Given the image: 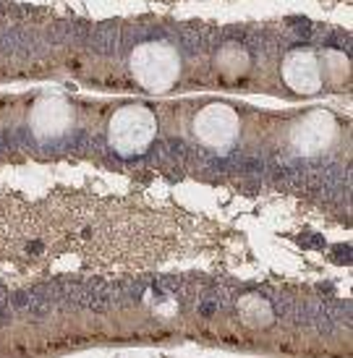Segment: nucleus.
I'll list each match as a JSON object with an SVG mask.
<instances>
[{
	"instance_id": "5",
	"label": "nucleus",
	"mask_w": 353,
	"mask_h": 358,
	"mask_svg": "<svg viewBox=\"0 0 353 358\" xmlns=\"http://www.w3.org/2000/svg\"><path fill=\"white\" fill-rule=\"evenodd\" d=\"M335 139V120L327 113H312L293 131V144L303 155H319Z\"/></svg>"
},
{
	"instance_id": "4",
	"label": "nucleus",
	"mask_w": 353,
	"mask_h": 358,
	"mask_svg": "<svg viewBox=\"0 0 353 358\" xmlns=\"http://www.w3.org/2000/svg\"><path fill=\"white\" fill-rule=\"evenodd\" d=\"M71 108L66 100H58V97H45L40 100L34 108H31V131L40 136V139H55L66 134L71 126Z\"/></svg>"
},
{
	"instance_id": "6",
	"label": "nucleus",
	"mask_w": 353,
	"mask_h": 358,
	"mask_svg": "<svg viewBox=\"0 0 353 358\" xmlns=\"http://www.w3.org/2000/svg\"><path fill=\"white\" fill-rule=\"evenodd\" d=\"M282 81L298 94H312L322 87V73H319V63L312 52L296 50L291 52L285 63H282Z\"/></svg>"
},
{
	"instance_id": "2",
	"label": "nucleus",
	"mask_w": 353,
	"mask_h": 358,
	"mask_svg": "<svg viewBox=\"0 0 353 358\" xmlns=\"http://www.w3.org/2000/svg\"><path fill=\"white\" fill-rule=\"evenodd\" d=\"M154 131H157V120L154 113L141 105H129L121 108L110 120V144L121 155H139L152 144L154 139Z\"/></svg>"
},
{
	"instance_id": "1",
	"label": "nucleus",
	"mask_w": 353,
	"mask_h": 358,
	"mask_svg": "<svg viewBox=\"0 0 353 358\" xmlns=\"http://www.w3.org/2000/svg\"><path fill=\"white\" fill-rule=\"evenodd\" d=\"M131 73L144 90L165 92L178 81L181 60L178 52L165 42H147L139 45L131 55Z\"/></svg>"
},
{
	"instance_id": "3",
	"label": "nucleus",
	"mask_w": 353,
	"mask_h": 358,
	"mask_svg": "<svg viewBox=\"0 0 353 358\" xmlns=\"http://www.w3.org/2000/svg\"><path fill=\"white\" fill-rule=\"evenodd\" d=\"M194 134L212 150H228L238 136V115L231 105H207L194 120Z\"/></svg>"
}]
</instances>
